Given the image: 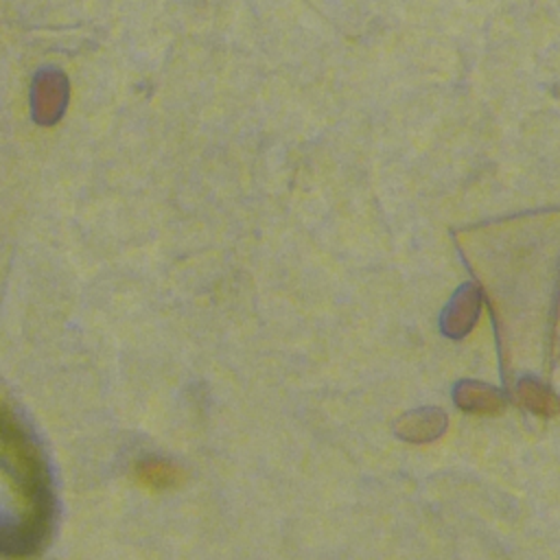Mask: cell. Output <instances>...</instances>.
<instances>
[{"label": "cell", "instance_id": "5", "mask_svg": "<svg viewBox=\"0 0 560 560\" xmlns=\"http://www.w3.org/2000/svg\"><path fill=\"white\" fill-rule=\"evenodd\" d=\"M518 402L540 418H553L560 413V396L536 376H521L516 383Z\"/></svg>", "mask_w": 560, "mask_h": 560}, {"label": "cell", "instance_id": "3", "mask_svg": "<svg viewBox=\"0 0 560 560\" xmlns=\"http://www.w3.org/2000/svg\"><path fill=\"white\" fill-rule=\"evenodd\" d=\"M448 418L438 407H420L413 411H407L394 420V433L396 438L411 442V444H424L438 440L446 431Z\"/></svg>", "mask_w": 560, "mask_h": 560}, {"label": "cell", "instance_id": "4", "mask_svg": "<svg viewBox=\"0 0 560 560\" xmlns=\"http://www.w3.org/2000/svg\"><path fill=\"white\" fill-rule=\"evenodd\" d=\"M453 400L462 411L475 416H499L505 409L503 394L479 381H459L453 389Z\"/></svg>", "mask_w": 560, "mask_h": 560}, {"label": "cell", "instance_id": "1", "mask_svg": "<svg viewBox=\"0 0 560 560\" xmlns=\"http://www.w3.org/2000/svg\"><path fill=\"white\" fill-rule=\"evenodd\" d=\"M68 96H70V83L61 70L57 68L37 70L33 79V90H31L33 120L44 127L55 125L66 112Z\"/></svg>", "mask_w": 560, "mask_h": 560}, {"label": "cell", "instance_id": "2", "mask_svg": "<svg viewBox=\"0 0 560 560\" xmlns=\"http://www.w3.org/2000/svg\"><path fill=\"white\" fill-rule=\"evenodd\" d=\"M479 313H481V291L477 284L468 282L459 287L451 298L448 306L442 313L440 328L446 337L462 339L475 328Z\"/></svg>", "mask_w": 560, "mask_h": 560}, {"label": "cell", "instance_id": "6", "mask_svg": "<svg viewBox=\"0 0 560 560\" xmlns=\"http://www.w3.org/2000/svg\"><path fill=\"white\" fill-rule=\"evenodd\" d=\"M177 477H179V470L173 468L171 464L166 462H149V481L158 488H166V486H173L177 483Z\"/></svg>", "mask_w": 560, "mask_h": 560}]
</instances>
